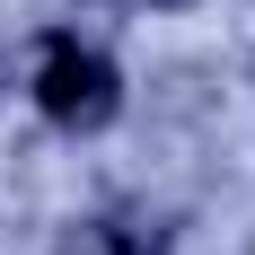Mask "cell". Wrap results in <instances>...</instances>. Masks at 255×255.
<instances>
[{
  "label": "cell",
  "mask_w": 255,
  "mask_h": 255,
  "mask_svg": "<svg viewBox=\"0 0 255 255\" xmlns=\"http://www.w3.org/2000/svg\"><path fill=\"white\" fill-rule=\"evenodd\" d=\"M35 106H44L53 124L71 132H97L115 106H124V88H115V62L106 53H88L79 35H53L44 62H35Z\"/></svg>",
  "instance_id": "obj_1"
},
{
  "label": "cell",
  "mask_w": 255,
  "mask_h": 255,
  "mask_svg": "<svg viewBox=\"0 0 255 255\" xmlns=\"http://www.w3.org/2000/svg\"><path fill=\"white\" fill-rule=\"evenodd\" d=\"M0 71H9V53H0Z\"/></svg>",
  "instance_id": "obj_2"
},
{
  "label": "cell",
  "mask_w": 255,
  "mask_h": 255,
  "mask_svg": "<svg viewBox=\"0 0 255 255\" xmlns=\"http://www.w3.org/2000/svg\"><path fill=\"white\" fill-rule=\"evenodd\" d=\"M167 9H185V0H167Z\"/></svg>",
  "instance_id": "obj_3"
}]
</instances>
